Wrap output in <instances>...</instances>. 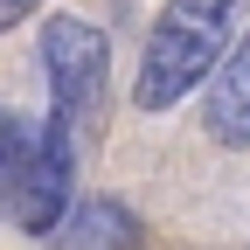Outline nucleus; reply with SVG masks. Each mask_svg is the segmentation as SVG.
<instances>
[{
	"label": "nucleus",
	"mask_w": 250,
	"mask_h": 250,
	"mask_svg": "<svg viewBox=\"0 0 250 250\" xmlns=\"http://www.w3.org/2000/svg\"><path fill=\"white\" fill-rule=\"evenodd\" d=\"M70 208H77V139H62L49 118L0 111V223L49 243Z\"/></svg>",
	"instance_id": "nucleus-2"
},
{
	"label": "nucleus",
	"mask_w": 250,
	"mask_h": 250,
	"mask_svg": "<svg viewBox=\"0 0 250 250\" xmlns=\"http://www.w3.org/2000/svg\"><path fill=\"white\" fill-rule=\"evenodd\" d=\"M208 132L223 139V146H250V35L229 49V62L215 70L208 83Z\"/></svg>",
	"instance_id": "nucleus-5"
},
{
	"label": "nucleus",
	"mask_w": 250,
	"mask_h": 250,
	"mask_svg": "<svg viewBox=\"0 0 250 250\" xmlns=\"http://www.w3.org/2000/svg\"><path fill=\"white\" fill-rule=\"evenodd\" d=\"M42 70H49V125L62 139H77L104 98V70H111L104 28H90L83 14H56L42 28Z\"/></svg>",
	"instance_id": "nucleus-3"
},
{
	"label": "nucleus",
	"mask_w": 250,
	"mask_h": 250,
	"mask_svg": "<svg viewBox=\"0 0 250 250\" xmlns=\"http://www.w3.org/2000/svg\"><path fill=\"white\" fill-rule=\"evenodd\" d=\"M236 14H243V0H167L146 35V56H139L132 104L174 111L188 90H202L236 49Z\"/></svg>",
	"instance_id": "nucleus-1"
},
{
	"label": "nucleus",
	"mask_w": 250,
	"mask_h": 250,
	"mask_svg": "<svg viewBox=\"0 0 250 250\" xmlns=\"http://www.w3.org/2000/svg\"><path fill=\"white\" fill-rule=\"evenodd\" d=\"M35 7H42V0H0V35H7V28H14V21H28V14H35Z\"/></svg>",
	"instance_id": "nucleus-6"
},
{
	"label": "nucleus",
	"mask_w": 250,
	"mask_h": 250,
	"mask_svg": "<svg viewBox=\"0 0 250 250\" xmlns=\"http://www.w3.org/2000/svg\"><path fill=\"white\" fill-rule=\"evenodd\" d=\"M139 243V223H132V208L125 202H77L70 215L56 223V236H49V250H132Z\"/></svg>",
	"instance_id": "nucleus-4"
}]
</instances>
